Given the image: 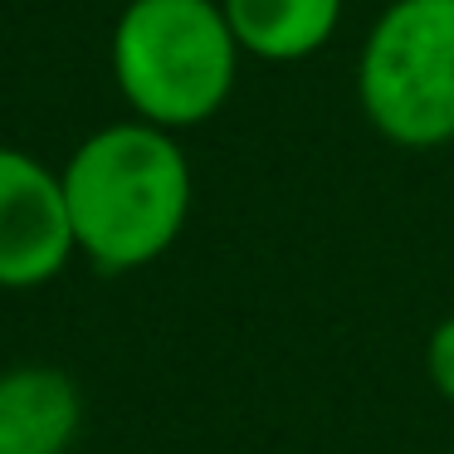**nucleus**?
<instances>
[{"label":"nucleus","mask_w":454,"mask_h":454,"mask_svg":"<svg viewBox=\"0 0 454 454\" xmlns=\"http://www.w3.org/2000/svg\"><path fill=\"white\" fill-rule=\"evenodd\" d=\"M74 249L103 274L147 269L191 220V161L176 132L142 118L89 132L59 167Z\"/></svg>","instance_id":"f257e3e1"},{"label":"nucleus","mask_w":454,"mask_h":454,"mask_svg":"<svg viewBox=\"0 0 454 454\" xmlns=\"http://www.w3.org/2000/svg\"><path fill=\"white\" fill-rule=\"evenodd\" d=\"M239 59L220 0H128L108 40L122 103L161 132L215 118L235 93Z\"/></svg>","instance_id":"f03ea898"},{"label":"nucleus","mask_w":454,"mask_h":454,"mask_svg":"<svg viewBox=\"0 0 454 454\" xmlns=\"http://www.w3.org/2000/svg\"><path fill=\"white\" fill-rule=\"evenodd\" d=\"M356 103L386 142H454V0H391L356 54Z\"/></svg>","instance_id":"7ed1b4c3"},{"label":"nucleus","mask_w":454,"mask_h":454,"mask_svg":"<svg viewBox=\"0 0 454 454\" xmlns=\"http://www.w3.org/2000/svg\"><path fill=\"white\" fill-rule=\"evenodd\" d=\"M74 254L59 171L35 152L0 142V288L25 294L54 284Z\"/></svg>","instance_id":"20e7f679"},{"label":"nucleus","mask_w":454,"mask_h":454,"mask_svg":"<svg viewBox=\"0 0 454 454\" xmlns=\"http://www.w3.org/2000/svg\"><path fill=\"white\" fill-rule=\"evenodd\" d=\"M83 430V391L50 362L0 372V454H69Z\"/></svg>","instance_id":"39448f33"},{"label":"nucleus","mask_w":454,"mask_h":454,"mask_svg":"<svg viewBox=\"0 0 454 454\" xmlns=\"http://www.w3.org/2000/svg\"><path fill=\"white\" fill-rule=\"evenodd\" d=\"M239 54L264 64H298L327 50L342 25V0H220Z\"/></svg>","instance_id":"423d86ee"},{"label":"nucleus","mask_w":454,"mask_h":454,"mask_svg":"<svg viewBox=\"0 0 454 454\" xmlns=\"http://www.w3.org/2000/svg\"><path fill=\"white\" fill-rule=\"evenodd\" d=\"M425 372H430V386L440 391L444 405H454V313L440 317L425 342Z\"/></svg>","instance_id":"0eeeda50"}]
</instances>
